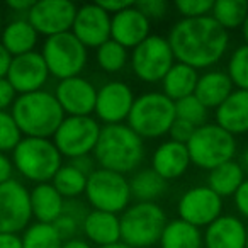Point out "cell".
Instances as JSON below:
<instances>
[{"instance_id":"obj_15","label":"cell","mask_w":248,"mask_h":248,"mask_svg":"<svg viewBox=\"0 0 248 248\" xmlns=\"http://www.w3.org/2000/svg\"><path fill=\"white\" fill-rule=\"evenodd\" d=\"M135 99V93L128 83L119 82V80L107 82L97 90L93 112H95L97 119L106 126L124 124V121H128Z\"/></svg>"},{"instance_id":"obj_9","label":"cell","mask_w":248,"mask_h":248,"mask_svg":"<svg viewBox=\"0 0 248 248\" xmlns=\"http://www.w3.org/2000/svg\"><path fill=\"white\" fill-rule=\"evenodd\" d=\"M41 56L48 66L49 75L58 80L78 77L87 65V48L70 32L46 38Z\"/></svg>"},{"instance_id":"obj_54","label":"cell","mask_w":248,"mask_h":248,"mask_svg":"<svg viewBox=\"0 0 248 248\" xmlns=\"http://www.w3.org/2000/svg\"><path fill=\"white\" fill-rule=\"evenodd\" d=\"M245 248H248V231H247V247H245Z\"/></svg>"},{"instance_id":"obj_29","label":"cell","mask_w":248,"mask_h":248,"mask_svg":"<svg viewBox=\"0 0 248 248\" xmlns=\"http://www.w3.org/2000/svg\"><path fill=\"white\" fill-rule=\"evenodd\" d=\"M162 248H202V234L201 230L182 219H172L167 223L162 236Z\"/></svg>"},{"instance_id":"obj_51","label":"cell","mask_w":248,"mask_h":248,"mask_svg":"<svg viewBox=\"0 0 248 248\" xmlns=\"http://www.w3.org/2000/svg\"><path fill=\"white\" fill-rule=\"evenodd\" d=\"M100 248H133L129 245L123 243V241H117V243H112V245H106V247H100Z\"/></svg>"},{"instance_id":"obj_12","label":"cell","mask_w":248,"mask_h":248,"mask_svg":"<svg viewBox=\"0 0 248 248\" xmlns=\"http://www.w3.org/2000/svg\"><path fill=\"white\" fill-rule=\"evenodd\" d=\"M32 219L29 190L17 179L0 184V233L19 234Z\"/></svg>"},{"instance_id":"obj_22","label":"cell","mask_w":248,"mask_h":248,"mask_svg":"<svg viewBox=\"0 0 248 248\" xmlns=\"http://www.w3.org/2000/svg\"><path fill=\"white\" fill-rule=\"evenodd\" d=\"M216 124L230 135L248 133V90H233L216 109Z\"/></svg>"},{"instance_id":"obj_37","label":"cell","mask_w":248,"mask_h":248,"mask_svg":"<svg viewBox=\"0 0 248 248\" xmlns=\"http://www.w3.org/2000/svg\"><path fill=\"white\" fill-rule=\"evenodd\" d=\"M22 138L24 136H22L19 126L16 124L12 114L9 110L0 112V153L7 155L9 152H14Z\"/></svg>"},{"instance_id":"obj_13","label":"cell","mask_w":248,"mask_h":248,"mask_svg":"<svg viewBox=\"0 0 248 248\" xmlns=\"http://www.w3.org/2000/svg\"><path fill=\"white\" fill-rule=\"evenodd\" d=\"M77 9L78 7L70 0H39L32 4L26 19L38 34L51 38L72 31Z\"/></svg>"},{"instance_id":"obj_33","label":"cell","mask_w":248,"mask_h":248,"mask_svg":"<svg viewBox=\"0 0 248 248\" xmlns=\"http://www.w3.org/2000/svg\"><path fill=\"white\" fill-rule=\"evenodd\" d=\"M22 248H62L63 240L53 224H29L21 236Z\"/></svg>"},{"instance_id":"obj_5","label":"cell","mask_w":248,"mask_h":248,"mask_svg":"<svg viewBox=\"0 0 248 248\" xmlns=\"http://www.w3.org/2000/svg\"><path fill=\"white\" fill-rule=\"evenodd\" d=\"M175 121V102L162 92H146L136 97L128 116V126L141 140L169 135Z\"/></svg>"},{"instance_id":"obj_48","label":"cell","mask_w":248,"mask_h":248,"mask_svg":"<svg viewBox=\"0 0 248 248\" xmlns=\"http://www.w3.org/2000/svg\"><path fill=\"white\" fill-rule=\"evenodd\" d=\"M12 56L5 51V48L0 45V78H5L9 72V66H11Z\"/></svg>"},{"instance_id":"obj_28","label":"cell","mask_w":248,"mask_h":248,"mask_svg":"<svg viewBox=\"0 0 248 248\" xmlns=\"http://www.w3.org/2000/svg\"><path fill=\"white\" fill-rule=\"evenodd\" d=\"M245 180V172L243 167L238 162L231 160L223 165L216 167V169L209 170V177H207V187L211 190L223 197L234 196V192L238 190V187L243 184Z\"/></svg>"},{"instance_id":"obj_35","label":"cell","mask_w":248,"mask_h":248,"mask_svg":"<svg viewBox=\"0 0 248 248\" xmlns=\"http://www.w3.org/2000/svg\"><path fill=\"white\" fill-rule=\"evenodd\" d=\"M207 114H209V109L196 95H189L186 99H180L175 102L177 119L186 121V123L192 124L196 128L207 123Z\"/></svg>"},{"instance_id":"obj_31","label":"cell","mask_w":248,"mask_h":248,"mask_svg":"<svg viewBox=\"0 0 248 248\" xmlns=\"http://www.w3.org/2000/svg\"><path fill=\"white\" fill-rule=\"evenodd\" d=\"M247 14H248L247 0H216L213 4V11H211V17L224 31L241 29L245 19H247Z\"/></svg>"},{"instance_id":"obj_34","label":"cell","mask_w":248,"mask_h":248,"mask_svg":"<svg viewBox=\"0 0 248 248\" xmlns=\"http://www.w3.org/2000/svg\"><path fill=\"white\" fill-rule=\"evenodd\" d=\"M95 58L99 66L107 73H117L128 65L129 62V53L128 49L121 46L119 43L112 41H106L102 46L97 48Z\"/></svg>"},{"instance_id":"obj_8","label":"cell","mask_w":248,"mask_h":248,"mask_svg":"<svg viewBox=\"0 0 248 248\" xmlns=\"http://www.w3.org/2000/svg\"><path fill=\"white\" fill-rule=\"evenodd\" d=\"M85 196L95 211L112 214L124 213L131 201L129 180L121 173L106 169H95L87 177Z\"/></svg>"},{"instance_id":"obj_11","label":"cell","mask_w":248,"mask_h":248,"mask_svg":"<svg viewBox=\"0 0 248 248\" xmlns=\"http://www.w3.org/2000/svg\"><path fill=\"white\" fill-rule=\"evenodd\" d=\"M133 73L146 83L162 82L175 63L172 48L167 38L160 34H150L143 43L133 48L129 55Z\"/></svg>"},{"instance_id":"obj_14","label":"cell","mask_w":248,"mask_h":248,"mask_svg":"<svg viewBox=\"0 0 248 248\" xmlns=\"http://www.w3.org/2000/svg\"><path fill=\"white\" fill-rule=\"evenodd\" d=\"M179 219L196 228L209 226L223 213V199L207 186H196L182 194L177 204Z\"/></svg>"},{"instance_id":"obj_43","label":"cell","mask_w":248,"mask_h":248,"mask_svg":"<svg viewBox=\"0 0 248 248\" xmlns=\"http://www.w3.org/2000/svg\"><path fill=\"white\" fill-rule=\"evenodd\" d=\"M95 4L99 5L102 11H106L109 16H114V14H117V12L124 11V9H128L129 5H133V2H129V0H99Z\"/></svg>"},{"instance_id":"obj_21","label":"cell","mask_w":248,"mask_h":248,"mask_svg":"<svg viewBox=\"0 0 248 248\" xmlns=\"http://www.w3.org/2000/svg\"><path fill=\"white\" fill-rule=\"evenodd\" d=\"M248 228L236 216H223L206 228L202 236L206 248H245Z\"/></svg>"},{"instance_id":"obj_2","label":"cell","mask_w":248,"mask_h":248,"mask_svg":"<svg viewBox=\"0 0 248 248\" xmlns=\"http://www.w3.org/2000/svg\"><path fill=\"white\" fill-rule=\"evenodd\" d=\"M92 155L99 169L126 175L143 162L145 145L128 124H109L100 129Z\"/></svg>"},{"instance_id":"obj_47","label":"cell","mask_w":248,"mask_h":248,"mask_svg":"<svg viewBox=\"0 0 248 248\" xmlns=\"http://www.w3.org/2000/svg\"><path fill=\"white\" fill-rule=\"evenodd\" d=\"M32 0H9L7 2V7L11 9V11L17 12V14H26L28 16V12L31 11L32 7Z\"/></svg>"},{"instance_id":"obj_42","label":"cell","mask_w":248,"mask_h":248,"mask_svg":"<svg viewBox=\"0 0 248 248\" xmlns=\"http://www.w3.org/2000/svg\"><path fill=\"white\" fill-rule=\"evenodd\" d=\"M233 197H234V206H236L238 213L248 219V179L243 180V184L238 187V190L234 192Z\"/></svg>"},{"instance_id":"obj_6","label":"cell","mask_w":248,"mask_h":248,"mask_svg":"<svg viewBox=\"0 0 248 248\" xmlns=\"http://www.w3.org/2000/svg\"><path fill=\"white\" fill-rule=\"evenodd\" d=\"M167 214L156 202H136L119 216L121 241L133 248H150L160 241Z\"/></svg>"},{"instance_id":"obj_19","label":"cell","mask_w":248,"mask_h":248,"mask_svg":"<svg viewBox=\"0 0 248 248\" xmlns=\"http://www.w3.org/2000/svg\"><path fill=\"white\" fill-rule=\"evenodd\" d=\"M150 36V21L135 4L110 16V39L133 49Z\"/></svg>"},{"instance_id":"obj_49","label":"cell","mask_w":248,"mask_h":248,"mask_svg":"<svg viewBox=\"0 0 248 248\" xmlns=\"http://www.w3.org/2000/svg\"><path fill=\"white\" fill-rule=\"evenodd\" d=\"M62 248H92L89 241L82 240V238H72V240L63 241Z\"/></svg>"},{"instance_id":"obj_25","label":"cell","mask_w":248,"mask_h":248,"mask_svg":"<svg viewBox=\"0 0 248 248\" xmlns=\"http://www.w3.org/2000/svg\"><path fill=\"white\" fill-rule=\"evenodd\" d=\"M39 34L26 17H19L4 26L0 32V45L14 58L34 51Z\"/></svg>"},{"instance_id":"obj_23","label":"cell","mask_w":248,"mask_h":248,"mask_svg":"<svg viewBox=\"0 0 248 248\" xmlns=\"http://www.w3.org/2000/svg\"><path fill=\"white\" fill-rule=\"evenodd\" d=\"M29 201H31V213L32 217H36V223L53 224L65 209V199L51 186V182L36 184L29 190Z\"/></svg>"},{"instance_id":"obj_27","label":"cell","mask_w":248,"mask_h":248,"mask_svg":"<svg viewBox=\"0 0 248 248\" xmlns=\"http://www.w3.org/2000/svg\"><path fill=\"white\" fill-rule=\"evenodd\" d=\"M197 80H199L197 70L175 62L162 80V93L169 97L172 102H177L180 99L194 95Z\"/></svg>"},{"instance_id":"obj_39","label":"cell","mask_w":248,"mask_h":248,"mask_svg":"<svg viewBox=\"0 0 248 248\" xmlns=\"http://www.w3.org/2000/svg\"><path fill=\"white\" fill-rule=\"evenodd\" d=\"M135 5L141 11V14L148 21L162 19L169 12V4H167L165 0H141V2H136Z\"/></svg>"},{"instance_id":"obj_18","label":"cell","mask_w":248,"mask_h":248,"mask_svg":"<svg viewBox=\"0 0 248 248\" xmlns=\"http://www.w3.org/2000/svg\"><path fill=\"white\" fill-rule=\"evenodd\" d=\"M55 97L65 116H90L95 109L97 89L83 77L60 80Z\"/></svg>"},{"instance_id":"obj_36","label":"cell","mask_w":248,"mask_h":248,"mask_svg":"<svg viewBox=\"0 0 248 248\" xmlns=\"http://www.w3.org/2000/svg\"><path fill=\"white\" fill-rule=\"evenodd\" d=\"M228 77L240 90H248V45H241L228 60Z\"/></svg>"},{"instance_id":"obj_53","label":"cell","mask_w":248,"mask_h":248,"mask_svg":"<svg viewBox=\"0 0 248 248\" xmlns=\"http://www.w3.org/2000/svg\"><path fill=\"white\" fill-rule=\"evenodd\" d=\"M2 29H4V24H2V17H0V32H2Z\"/></svg>"},{"instance_id":"obj_45","label":"cell","mask_w":248,"mask_h":248,"mask_svg":"<svg viewBox=\"0 0 248 248\" xmlns=\"http://www.w3.org/2000/svg\"><path fill=\"white\" fill-rule=\"evenodd\" d=\"M72 165H75L77 169L80 170L82 173H85L87 177L90 175V173L95 170V160H93V156H90V155H87V156H80V158H75V160H72Z\"/></svg>"},{"instance_id":"obj_41","label":"cell","mask_w":248,"mask_h":248,"mask_svg":"<svg viewBox=\"0 0 248 248\" xmlns=\"http://www.w3.org/2000/svg\"><path fill=\"white\" fill-rule=\"evenodd\" d=\"M17 93L7 82V78H0V112H5L9 107L14 106Z\"/></svg>"},{"instance_id":"obj_50","label":"cell","mask_w":248,"mask_h":248,"mask_svg":"<svg viewBox=\"0 0 248 248\" xmlns=\"http://www.w3.org/2000/svg\"><path fill=\"white\" fill-rule=\"evenodd\" d=\"M241 34H243L245 45H248V14H247V19H245L243 26H241Z\"/></svg>"},{"instance_id":"obj_7","label":"cell","mask_w":248,"mask_h":248,"mask_svg":"<svg viewBox=\"0 0 248 248\" xmlns=\"http://www.w3.org/2000/svg\"><path fill=\"white\" fill-rule=\"evenodd\" d=\"M190 163L204 170L231 162L236 155V138L219 128L216 123H206L196 128L192 138L187 143Z\"/></svg>"},{"instance_id":"obj_20","label":"cell","mask_w":248,"mask_h":248,"mask_svg":"<svg viewBox=\"0 0 248 248\" xmlns=\"http://www.w3.org/2000/svg\"><path fill=\"white\" fill-rule=\"evenodd\" d=\"M190 165V156L187 145L177 143L173 140L163 141L155 150L152 158V169L162 177L165 182L177 180L187 172Z\"/></svg>"},{"instance_id":"obj_38","label":"cell","mask_w":248,"mask_h":248,"mask_svg":"<svg viewBox=\"0 0 248 248\" xmlns=\"http://www.w3.org/2000/svg\"><path fill=\"white\" fill-rule=\"evenodd\" d=\"M213 0H175V9L182 19H197L211 16Z\"/></svg>"},{"instance_id":"obj_44","label":"cell","mask_w":248,"mask_h":248,"mask_svg":"<svg viewBox=\"0 0 248 248\" xmlns=\"http://www.w3.org/2000/svg\"><path fill=\"white\" fill-rule=\"evenodd\" d=\"M12 172H14L12 160L9 158L5 153H0V184H5L7 180L14 179V177H12Z\"/></svg>"},{"instance_id":"obj_4","label":"cell","mask_w":248,"mask_h":248,"mask_svg":"<svg viewBox=\"0 0 248 248\" xmlns=\"http://www.w3.org/2000/svg\"><path fill=\"white\" fill-rule=\"evenodd\" d=\"M12 165L26 180L46 184L51 182L63 165V156L51 140L24 136L12 152Z\"/></svg>"},{"instance_id":"obj_40","label":"cell","mask_w":248,"mask_h":248,"mask_svg":"<svg viewBox=\"0 0 248 248\" xmlns=\"http://www.w3.org/2000/svg\"><path fill=\"white\" fill-rule=\"evenodd\" d=\"M194 131H196V126H192V124H189V123H186V121L177 119V117H175V121H173L169 135L172 136L170 140H173V141L187 145V143H189V140L192 138Z\"/></svg>"},{"instance_id":"obj_16","label":"cell","mask_w":248,"mask_h":248,"mask_svg":"<svg viewBox=\"0 0 248 248\" xmlns=\"http://www.w3.org/2000/svg\"><path fill=\"white\" fill-rule=\"evenodd\" d=\"M5 78L17 95H24L43 90V87L48 83L49 72L41 53L31 51L12 58Z\"/></svg>"},{"instance_id":"obj_3","label":"cell","mask_w":248,"mask_h":248,"mask_svg":"<svg viewBox=\"0 0 248 248\" xmlns=\"http://www.w3.org/2000/svg\"><path fill=\"white\" fill-rule=\"evenodd\" d=\"M11 114L26 138H53L65 119L55 93L48 90L17 95Z\"/></svg>"},{"instance_id":"obj_24","label":"cell","mask_w":248,"mask_h":248,"mask_svg":"<svg viewBox=\"0 0 248 248\" xmlns=\"http://www.w3.org/2000/svg\"><path fill=\"white\" fill-rule=\"evenodd\" d=\"M82 230L87 240L99 245V248L121 241V224L117 214L95 209L89 211L83 217Z\"/></svg>"},{"instance_id":"obj_26","label":"cell","mask_w":248,"mask_h":248,"mask_svg":"<svg viewBox=\"0 0 248 248\" xmlns=\"http://www.w3.org/2000/svg\"><path fill=\"white\" fill-rule=\"evenodd\" d=\"M233 82L230 80L226 72L221 70H209V72L199 75L194 95L207 107V109H217L224 100L233 92Z\"/></svg>"},{"instance_id":"obj_46","label":"cell","mask_w":248,"mask_h":248,"mask_svg":"<svg viewBox=\"0 0 248 248\" xmlns=\"http://www.w3.org/2000/svg\"><path fill=\"white\" fill-rule=\"evenodd\" d=\"M0 248H22L21 236L14 233H0Z\"/></svg>"},{"instance_id":"obj_10","label":"cell","mask_w":248,"mask_h":248,"mask_svg":"<svg viewBox=\"0 0 248 248\" xmlns=\"http://www.w3.org/2000/svg\"><path fill=\"white\" fill-rule=\"evenodd\" d=\"M100 129V123L92 116H65L51 141L60 155L75 160L93 153Z\"/></svg>"},{"instance_id":"obj_17","label":"cell","mask_w":248,"mask_h":248,"mask_svg":"<svg viewBox=\"0 0 248 248\" xmlns=\"http://www.w3.org/2000/svg\"><path fill=\"white\" fill-rule=\"evenodd\" d=\"M72 34L85 48H99L110 39V16L97 4H87L77 9Z\"/></svg>"},{"instance_id":"obj_1","label":"cell","mask_w":248,"mask_h":248,"mask_svg":"<svg viewBox=\"0 0 248 248\" xmlns=\"http://www.w3.org/2000/svg\"><path fill=\"white\" fill-rule=\"evenodd\" d=\"M173 58L194 70L209 68L223 60L230 46V34L211 16L180 19L169 32Z\"/></svg>"},{"instance_id":"obj_30","label":"cell","mask_w":248,"mask_h":248,"mask_svg":"<svg viewBox=\"0 0 248 248\" xmlns=\"http://www.w3.org/2000/svg\"><path fill=\"white\" fill-rule=\"evenodd\" d=\"M131 197L138 202H155L167 190V182L153 169H143L129 179Z\"/></svg>"},{"instance_id":"obj_32","label":"cell","mask_w":248,"mask_h":248,"mask_svg":"<svg viewBox=\"0 0 248 248\" xmlns=\"http://www.w3.org/2000/svg\"><path fill=\"white\" fill-rule=\"evenodd\" d=\"M51 186L60 192L63 199H75V197L85 194L87 175L82 173L75 165L66 163L62 165L51 180Z\"/></svg>"},{"instance_id":"obj_52","label":"cell","mask_w":248,"mask_h":248,"mask_svg":"<svg viewBox=\"0 0 248 248\" xmlns=\"http://www.w3.org/2000/svg\"><path fill=\"white\" fill-rule=\"evenodd\" d=\"M241 162H243L245 169H248V146H247V148H245L243 156H241Z\"/></svg>"}]
</instances>
